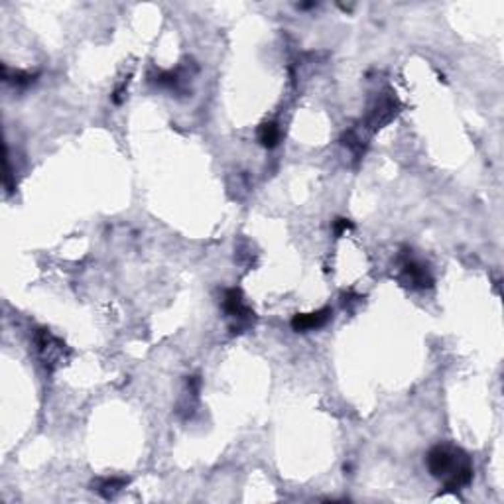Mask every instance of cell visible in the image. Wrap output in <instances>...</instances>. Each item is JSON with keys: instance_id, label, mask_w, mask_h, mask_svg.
<instances>
[{"instance_id": "1", "label": "cell", "mask_w": 504, "mask_h": 504, "mask_svg": "<svg viewBox=\"0 0 504 504\" xmlns=\"http://www.w3.org/2000/svg\"><path fill=\"white\" fill-rule=\"evenodd\" d=\"M428 469L431 477L443 481L446 493H457L473 481V465L469 455L451 446H436L429 449Z\"/></svg>"}, {"instance_id": "2", "label": "cell", "mask_w": 504, "mask_h": 504, "mask_svg": "<svg viewBox=\"0 0 504 504\" xmlns=\"http://www.w3.org/2000/svg\"><path fill=\"white\" fill-rule=\"evenodd\" d=\"M223 310L227 313L231 320L235 321L231 325V331L233 333H243L244 329H248L252 325V320H254V311L244 303L243 300V292L236 290V288H231L225 292V298H223Z\"/></svg>"}, {"instance_id": "3", "label": "cell", "mask_w": 504, "mask_h": 504, "mask_svg": "<svg viewBox=\"0 0 504 504\" xmlns=\"http://www.w3.org/2000/svg\"><path fill=\"white\" fill-rule=\"evenodd\" d=\"M34 343L38 353H40V359L46 364L48 370H56L63 362V353H65V343L59 341L58 337H53L50 331L46 329H40L36 331L34 335Z\"/></svg>"}, {"instance_id": "4", "label": "cell", "mask_w": 504, "mask_h": 504, "mask_svg": "<svg viewBox=\"0 0 504 504\" xmlns=\"http://www.w3.org/2000/svg\"><path fill=\"white\" fill-rule=\"evenodd\" d=\"M402 276L406 278V282L412 288L418 290H426V288L434 286V276L429 274L428 266H424L421 262L414 261V258H406L402 261Z\"/></svg>"}, {"instance_id": "5", "label": "cell", "mask_w": 504, "mask_h": 504, "mask_svg": "<svg viewBox=\"0 0 504 504\" xmlns=\"http://www.w3.org/2000/svg\"><path fill=\"white\" fill-rule=\"evenodd\" d=\"M331 315H333L331 308H323V310L311 311V313H298V315L292 317L290 325H292L295 333H308V331H313V329L323 327L331 320Z\"/></svg>"}, {"instance_id": "6", "label": "cell", "mask_w": 504, "mask_h": 504, "mask_svg": "<svg viewBox=\"0 0 504 504\" xmlns=\"http://www.w3.org/2000/svg\"><path fill=\"white\" fill-rule=\"evenodd\" d=\"M128 485V479H122V477H105V479H97L93 483V490L97 495H101L103 498H115V496L122 490V488Z\"/></svg>"}, {"instance_id": "7", "label": "cell", "mask_w": 504, "mask_h": 504, "mask_svg": "<svg viewBox=\"0 0 504 504\" xmlns=\"http://www.w3.org/2000/svg\"><path fill=\"white\" fill-rule=\"evenodd\" d=\"M36 79H38V73H30V71H20V69H16V71H10L9 65H2V81L4 83H10L14 85V87H30L32 83H36Z\"/></svg>"}, {"instance_id": "8", "label": "cell", "mask_w": 504, "mask_h": 504, "mask_svg": "<svg viewBox=\"0 0 504 504\" xmlns=\"http://www.w3.org/2000/svg\"><path fill=\"white\" fill-rule=\"evenodd\" d=\"M280 138H282V130L276 122H264L258 128V142L264 148H276L280 144Z\"/></svg>"}, {"instance_id": "9", "label": "cell", "mask_w": 504, "mask_h": 504, "mask_svg": "<svg viewBox=\"0 0 504 504\" xmlns=\"http://www.w3.org/2000/svg\"><path fill=\"white\" fill-rule=\"evenodd\" d=\"M349 229H353V223L349 219L339 217L333 221V233H335V236H343Z\"/></svg>"}, {"instance_id": "10", "label": "cell", "mask_w": 504, "mask_h": 504, "mask_svg": "<svg viewBox=\"0 0 504 504\" xmlns=\"http://www.w3.org/2000/svg\"><path fill=\"white\" fill-rule=\"evenodd\" d=\"M187 388H189V392H191V396H199V390H201V378L199 377H189L187 378Z\"/></svg>"}]
</instances>
